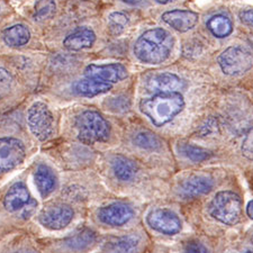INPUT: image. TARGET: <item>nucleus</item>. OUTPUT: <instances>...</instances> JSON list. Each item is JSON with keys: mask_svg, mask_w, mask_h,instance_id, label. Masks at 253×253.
I'll return each instance as SVG.
<instances>
[{"mask_svg": "<svg viewBox=\"0 0 253 253\" xmlns=\"http://www.w3.org/2000/svg\"><path fill=\"white\" fill-rule=\"evenodd\" d=\"M174 40L165 28L145 31L134 43L133 52L138 61L146 64H160L169 59Z\"/></svg>", "mask_w": 253, "mask_h": 253, "instance_id": "f257e3e1", "label": "nucleus"}, {"mask_svg": "<svg viewBox=\"0 0 253 253\" xmlns=\"http://www.w3.org/2000/svg\"><path fill=\"white\" fill-rule=\"evenodd\" d=\"M186 101L180 91L158 92L140 101V111L157 127L170 123L185 108Z\"/></svg>", "mask_w": 253, "mask_h": 253, "instance_id": "f03ea898", "label": "nucleus"}, {"mask_svg": "<svg viewBox=\"0 0 253 253\" xmlns=\"http://www.w3.org/2000/svg\"><path fill=\"white\" fill-rule=\"evenodd\" d=\"M78 138L84 144L106 142L111 136V125L106 118L96 111H84L79 114L75 122Z\"/></svg>", "mask_w": 253, "mask_h": 253, "instance_id": "7ed1b4c3", "label": "nucleus"}, {"mask_svg": "<svg viewBox=\"0 0 253 253\" xmlns=\"http://www.w3.org/2000/svg\"><path fill=\"white\" fill-rule=\"evenodd\" d=\"M242 199L231 190H223L214 196L208 205V213L216 221L233 226L241 221L242 216Z\"/></svg>", "mask_w": 253, "mask_h": 253, "instance_id": "20e7f679", "label": "nucleus"}, {"mask_svg": "<svg viewBox=\"0 0 253 253\" xmlns=\"http://www.w3.org/2000/svg\"><path fill=\"white\" fill-rule=\"evenodd\" d=\"M27 123L31 132L40 141H46L54 132V116L42 101H36L27 112Z\"/></svg>", "mask_w": 253, "mask_h": 253, "instance_id": "39448f33", "label": "nucleus"}, {"mask_svg": "<svg viewBox=\"0 0 253 253\" xmlns=\"http://www.w3.org/2000/svg\"><path fill=\"white\" fill-rule=\"evenodd\" d=\"M218 64L224 75L236 77L248 72L253 65V58L247 48L230 46L218 56Z\"/></svg>", "mask_w": 253, "mask_h": 253, "instance_id": "423d86ee", "label": "nucleus"}, {"mask_svg": "<svg viewBox=\"0 0 253 253\" xmlns=\"http://www.w3.org/2000/svg\"><path fill=\"white\" fill-rule=\"evenodd\" d=\"M148 225L158 233L175 235L181 231L182 223L179 216L168 208H156L146 216Z\"/></svg>", "mask_w": 253, "mask_h": 253, "instance_id": "0eeeda50", "label": "nucleus"}, {"mask_svg": "<svg viewBox=\"0 0 253 253\" xmlns=\"http://www.w3.org/2000/svg\"><path fill=\"white\" fill-rule=\"evenodd\" d=\"M25 146L18 138H0V171L6 172L15 169L25 159Z\"/></svg>", "mask_w": 253, "mask_h": 253, "instance_id": "6e6552de", "label": "nucleus"}, {"mask_svg": "<svg viewBox=\"0 0 253 253\" xmlns=\"http://www.w3.org/2000/svg\"><path fill=\"white\" fill-rule=\"evenodd\" d=\"M75 216L72 207L65 204H58L45 208L40 214V222L44 227L52 231L62 230L71 223Z\"/></svg>", "mask_w": 253, "mask_h": 253, "instance_id": "1a4fd4ad", "label": "nucleus"}, {"mask_svg": "<svg viewBox=\"0 0 253 253\" xmlns=\"http://www.w3.org/2000/svg\"><path fill=\"white\" fill-rule=\"evenodd\" d=\"M127 75V69L121 63L89 64L84 69V76L87 78L97 79L111 84L124 80Z\"/></svg>", "mask_w": 253, "mask_h": 253, "instance_id": "9d476101", "label": "nucleus"}, {"mask_svg": "<svg viewBox=\"0 0 253 253\" xmlns=\"http://www.w3.org/2000/svg\"><path fill=\"white\" fill-rule=\"evenodd\" d=\"M134 217V210L127 204L114 203L101 207L98 211V218L109 226H123Z\"/></svg>", "mask_w": 253, "mask_h": 253, "instance_id": "9b49d317", "label": "nucleus"}, {"mask_svg": "<svg viewBox=\"0 0 253 253\" xmlns=\"http://www.w3.org/2000/svg\"><path fill=\"white\" fill-rule=\"evenodd\" d=\"M161 19L174 31L186 33L197 25L199 16L197 13L185 9H173L162 14Z\"/></svg>", "mask_w": 253, "mask_h": 253, "instance_id": "f8f14e48", "label": "nucleus"}, {"mask_svg": "<svg viewBox=\"0 0 253 253\" xmlns=\"http://www.w3.org/2000/svg\"><path fill=\"white\" fill-rule=\"evenodd\" d=\"M214 182L211 178L202 174H193L182 180L179 185V195L183 198H197L210 193Z\"/></svg>", "mask_w": 253, "mask_h": 253, "instance_id": "ddd939ff", "label": "nucleus"}, {"mask_svg": "<svg viewBox=\"0 0 253 253\" xmlns=\"http://www.w3.org/2000/svg\"><path fill=\"white\" fill-rule=\"evenodd\" d=\"M146 88L153 92H172L185 88V81L180 77L171 72H162L153 75L146 79Z\"/></svg>", "mask_w": 253, "mask_h": 253, "instance_id": "4468645a", "label": "nucleus"}, {"mask_svg": "<svg viewBox=\"0 0 253 253\" xmlns=\"http://www.w3.org/2000/svg\"><path fill=\"white\" fill-rule=\"evenodd\" d=\"M95 42L96 34L91 28L79 27L64 39L63 45L69 51H83L90 48Z\"/></svg>", "mask_w": 253, "mask_h": 253, "instance_id": "2eb2a0df", "label": "nucleus"}, {"mask_svg": "<svg viewBox=\"0 0 253 253\" xmlns=\"http://www.w3.org/2000/svg\"><path fill=\"white\" fill-rule=\"evenodd\" d=\"M31 201L32 198L27 187L23 182H17L7 191L3 199V205L8 211L14 213V211L23 210Z\"/></svg>", "mask_w": 253, "mask_h": 253, "instance_id": "dca6fc26", "label": "nucleus"}, {"mask_svg": "<svg viewBox=\"0 0 253 253\" xmlns=\"http://www.w3.org/2000/svg\"><path fill=\"white\" fill-rule=\"evenodd\" d=\"M111 167L115 177L121 181L133 180L138 171V167L135 162L127 157L121 156V154L112 158Z\"/></svg>", "mask_w": 253, "mask_h": 253, "instance_id": "f3484780", "label": "nucleus"}, {"mask_svg": "<svg viewBox=\"0 0 253 253\" xmlns=\"http://www.w3.org/2000/svg\"><path fill=\"white\" fill-rule=\"evenodd\" d=\"M112 89V84L104 81L87 78L78 80L73 84V90L78 93L79 96L84 97H95L101 93H105Z\"/></svg>", "mask_w": 253, "mask_h": 253, "instance_id": "a211bd4d", "label": "nucleus"}, {"mask_svg": "<svg viewBox=\"0 0 253 253\" xmlns=\"http://www.w3.org/2000/svg\"><path fill=\"white\" fill-rule=\"evenodd\" d=\"M35 183L42 197H47L56 187V177L47 166L41 165L35 171Z\"/></svg>", "mask_w": 253, "mask_h": 253, "instance_id": "6ab92c4d", "label": "nucleus"}, {"mask_svg": "<svg viewBox=\"0 0 253 253\" xmlns=\"http://www.w3.org/2000/svg\"><path fill=\"white\" fill-rule=\"evenodd\" d=\"M2 40L8 46L20 47L30 42L31 32L23 24H16L2 32Z\"/></svg>", "mask_w": 253, "mask_h": 253, "instance_id": "aec40b11", "label": "nucleus"}, {"mask_svg": "<svg viewBox=\"0 0 253 253\" xmlns=\"http://www.w3.org/2000/svg\"><path fill=\"white\" fill-rule=\"evenodd\" d=\"M206 27L215 38L217 39H225L230 36L233 32V22L231 18L223 14H217L211 16V17L206 22Z\"/></svg>", "mask_w": 253, "mask_h": 253, "instance_id": "412c9836", "label": "nucleus"}, {"mask_svg": "<svg viewBox=\"0 0 253 253\" xmlns=\"http://www.w3.org/2000/svg\"><path fill=\"white\" fill-rule=\"evenodd\" d=\"M140 238L136 235L122 236L109 242L106 253H136Z\"/></svg>", "mask_w": 253, "mask_h": 253, "instance_id": "4be33fe9", "label": "nucleus"}, {"mask_svg": "<svg viewBox=\"0 0 253 253\" xmlns=\"http://www.w3.org/2000/svg\"><path fill=\"white\" fill-rule=\"evenodd\" d=\"M96 242V233L91 230L84 228L79 233L75 234L67 240V246L75 251H84L90 248Z\"/></svg>", "mask_w": 253, "mask_h": 253, "instance_id": "5701e85b", "label": "nucleus"}, {"mask_svg": "<svg viewBox=\"0 0 253 253\" xmlns=\"http://www.w3.org/2000/svg\"><path fill=\"white\" fill-rule=\"evenodd\" d=\"M178 150L181 156L194 162H203L211 157V153L208 150L202 148V146L187 144V143L179 145Z\"/></svg>", "mask_w": 253, "mask_h": 253, "instance_id": "b1692460", "label": "nucleus"}, {"mask_svg": "<svg viewBox=\"0 0 253 253\" xmlns=\"http://www.w3.org/2000/svg\"><path fill=\"white\" fill-rule=\"evenodd\" d=\"M134 144L138 148L144 149V150H157L161 148L162 143L161 140L159 138L156 134L149 130H144V132L137 133L133 138Z\"/></svg>", "mask_w": 253, "mask_h": 253, "instance_id": "393cba45", "label": "nucleus"}, {"mask_svg": "<svg viewBox=\"0 0 253 253\" xmlns=\"http://www.w3.org/2000/svg\"><path fill=\"white\" fill-rule=\"evenodd\" d=\"M56 5L54 0H38L35 3L34 17L39 22L51 18L55 13Z\"/></svg>", "mask_w": 253, "mask_h": 253, "instance_id": "a878e982", "label": "nucleus"}, {"mask_svg": "<svg viewBox=\"0 0 253 253\" xmlns=\"http://www.w3.org/2000/svg\"><path fill=\"white\" fill-rule=\"evenodd\" d=\"M129 19L127 16L120 11H115L108 16V27L113 34L118 35L125 31L126 26L128 25Z\"/></svg>", "mask_w": 253, "mask_h": 253, "instance_id": "bb28decb", "label": "nucleus"}, {"mask_svg": "<svg viewBox=\"0 0 253 253\" xmlns=\"http://www.w3.org/2000/svg\"><path fill=\"white\" fill-rule=\"evenodd\" d=\"M13 77L5 69L0 68V100L6 97L13 88Z\"/></svg>", "mask_w": 253, "mask_h": 253, "instance_id": "cd10ccee", "label": "nucleus"}, {"mask_svg": "<svg viewBox=\"0 0 253 253\" xmlns=\"http://www.w3.org/2000/svg\"><path fill=\"white\" fill-rule=\"evenodd\" d=\"M242 154L249 160L253 161V127L247 133L242 142Z\"/></svg>", "mask_w": 253, "mask_h": 253, "instance_id": "c85d7f7f", "label": "nucleus"}, {"mask_svg": "<svg viewBox=\"0 0 253 253\" xmlns=\"http://www.w3.org/2000/svg\"><path fill=\"white\" fill-rule=\"evenodd\" d=\"M108 107L114 112H125L129 107V103L125 97L111 98V100L108 101Z\"/></svg>", "mask_w": 253, "mask_h": 253, "instance_id": "c756f323", "label": "nucleus"}, {"mask_svg": "<svg viewBox=\"0 0 253 253\" xmlns=\"http://www.w3.org/2000/svg\"><path fill=\"white\" fill-rule=\"evenodd\" d=\"M185 253H210L207 248L197 241H190L186 244Z\"/></svg>", "mask_w": 253, "mask_h": 253, "instance_id": "7c9ffc66", "label": "nucleus"}, {"mask_svg": "<svg viewBox=\"0 0 253 253\" xmlns=\"http://www.w3.org/2000/svg\"><path fill=\"white\" fill-rule=\"evenodd\" d=\"M240 19L242 23L253 27V9H247L240 13Z\"/></svg>", "mask_w": 253, "mask_h": 253, "instance_id": "2f4dec72", "label": "nucleus"}, {"mask_svg": "<svg viewBox=\"0 0 253 253\" xmlns=\"http://www.w3.org/2000/svg\"><path fill=\"white\" fill-rule=\"evenodd\" d=\"M247 215L251 219H253V199L248 203V205H247Z\"/></svg>", "mask_w": 253, "mask_h": 253, "instance_id": "473e14b6", "label": "nucleus"}, {"mask_svg": "<svg viewBox=\"0 0 253 253\" xmlns=\"http://www.w3.org/2000/svg\"><path fill=\"white\" fill-rule=\"evenodd\" d=\"M125 3H128V5H132V6H135V5H140L142 3L144 0H123Z\"/></svg>", "mask_w": 253, "mask_h": 253, "instance_id": "72a5a7b5", "label": "nucleus"}, {"mask_svg": "<svg viewBox=\"0 0 253 253\" xmlns=\"http://www.w3.org/2000/svg\"><path fill=\"white\" fill-rule=\"evenodd\" d=\"M158 3H160V5H167V3H170L174 1V0H156Z\"/></svg>", "mask_w": 253, "mask_h": 253, "instance_id": "f704fd0d", "label": "nucleus"}, {"mask_svg": "<svg viewBox=\"0 0 253 253\" xmlns=\"http://www.w3.org/2000/svg\"><path fill=\"white\" fill-rule=\"evenodd\" d=\"M251 241H252V243H253V235H252V239H251Z\"/></svg>", "mask_w": 253, "mask_h": 253, "instance_id": "c9c22d12", "label": "nucleus"}, {"mask_svg": "<svg viewBox=\"0 0 253 253\" xmlns=\"http://www.w3.org/2000/svg\"><path fill=\"white\" fill-rule=\"evenodd\" d=\"M246 253H252V252H250V251H248V252H246Z\"/></svg>", "mask_w": 253, "mask_h": 253, "instance_id": "e433bc0d", "label": "nucleus"}, {"mask_svg": "<svg viewBox=\"0 0 253 253\" xmlns=\"http://www.w3.org/2000/svg\"><path fill=\"white\" fill-rule=\"evenodd\" d=\"M19 253H25V252H19Z\"/></svg>", "mask_w": 253, "mask_h": 253, "instance_id": "4c0bfd02", "label": "nucleus"}, {"mask_svg": "<svg viewBox=\"0 0 253 253\" xmlns=\"http://www.w3.org/2000/svg\"><path fill=\"white\" fill-rule=\"evenodd\" d=\"M0 10H1V7H0Z\"/></svg>", "mask_w": 253, "mask_h": 253, "instance_id": "58836bf2", "label": "nucleus"}]
</instances>
